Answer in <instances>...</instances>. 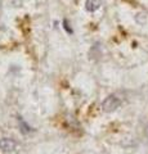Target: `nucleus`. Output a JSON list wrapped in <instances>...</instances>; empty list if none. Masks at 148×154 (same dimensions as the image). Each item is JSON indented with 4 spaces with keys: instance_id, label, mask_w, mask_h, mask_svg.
Segmentation results:
<instances>
[{
    "instance_id": "f257e3e1",
    "label": "nucleus",
    "mask_w": 148,
    "mask_h": 154,
    "mask_svg": "<svg viewBox=\"0 0 148 154\" xmlns=\"http://www.w3.org/2000/svg\"><path fill=\"white\" fill-rule=\"evenodd\" d=\"M121 105V100L117 98L116 95H109L104 99V102L102 104V108L106 113H111L113 110H116Z\"/></svg>"
},
{
    "instance_id": "7ed1b4c3",
    "label": "nucleus",
    "mask_w": 148,
    "mask_h": 154,
    "mask_svg": "<svg viewBox=\"0 0 148 154\" xmlns=\"http://www.w3.org/2000/svg\"><path fill=\"white\" fill-rule=\"evenodd\" d=\"M101 7V0H87L85 2V8L88 12H95Z\"/></svg>"
},
{
    "instance_id": "20e7f679",
    "label": "nucleus",
    "mask_w": 148,
    "mask_h": 154,
    "mask_svg": "<svg viewBox=\"0 0 148 154\" xmlns=\"http://www.w3.org/2000/svg\"><path fill=\"white\" fill-rule=\"evenodd\" d=\"M135 21L139 23V25H144L146 21H147V16L146 13H138L135 16Z\"/></svg>"
},
{
    "instance_id": "f03ea898",
    "label": "nucleus",
    "mask_w": 148,
    "mask_h": 154,
    "mask_svg": "<svg viewBox=\"0 0 148 154\" xmlns=\"http://www.w3.org/2000/svg\"><path fill=\"white\" fill-rule=\"evenodd\" d=\"M16 148H17V141H14L13 139H9V137L0 139V149H2V152L11 153L16 150Z\"/></svg>"
}]
</instances>
